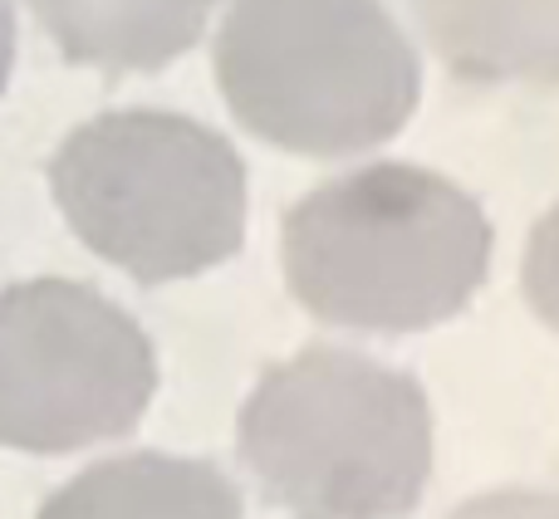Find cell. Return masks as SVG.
<instances>
[{
  "mask_svg": "<svg viewBox=\"0 0 559 519\" xmlns=\"http://www.w3.org/2000/svg\"><path fill=\"white\" fill-rule=\"evenodd\" d=\"M246 510L231 475L212 461L163 451H133L88 466L84 475L55 491L39 515L49 519H98V515H222Z\"/></svg>",
  "mask_w": 559,
  "mask_h": 519,
  "instance_id": "cell-8",
  "label": "cell"
},
{
  "mask_svg": "<svg viewBox=\"0 0 559 519\" xmlns=\"http://www.w3.org/2000/svg\"><path fill=\"white\" fill-rule=\"evenodd\" d=\"M236 451L289 515H407L432 475V407L413 373L348 348H305L246 397Z\"/></svg>",
  "mask_w": 559,
  "mask_h": 519,
  "instance_id": "cell-2",
  "label": "cell"
},
{
  "mask_svg": "<svg viewBox=\"0 0 559 519\" xmlns=\"http://www.w3.org/2000/svg\"><path fill=\"white\" fill-rule=\"evenodd\" d=\"M10 69H15V5L0 0V94L10 84Z\"/></svg>",
  "mask_w": 559,
  "mask_h": 519,
  "instance_id": "cell-10",
  "label": "cell"
},
{
  "mask_svg": "<svg viewBox=\"0 0 559 519\" xmlns=\"http://www.w3.org/2000/svg\"><path fill=\"white\" fill-rule=\"evenodd\" d=\"M521 289H525V304L559 334V206L540 216V226L525 241Z\"/></svg>",
  "mask_w": 559,
  "mask_h": 519,
  "instance_id": "cell-9",
  "label": "cell"
},
{
  "mask_svg": "<svg viewBox=\"0 0 559 519\" xmlns=\"http://www.w3.org/2000/svg\"><path fill=\"white\" fill-rule=\"evenodd\" d=\"M59 55L98 74H157L202 39L216 0H29Z\"/></svg>",
  "mask_w": 559,
  "mask_h": 519,
  "instance_id": "cell-7",
  "label": "cell"
},
{
  "mask_svg": "<svg viewBox=\"0 0 559 519\" xmlns=\"http://www.w3.org/2000/svg\"><path fill=\"white\" fill-rule=\"evenodd\" d=\"M299 309L358 334H423L456 318L491 269V221L456 182L373 162L314 186L280 226Z\"/></svg>",
  "mask_w": 559,
  "mask_h": 519,
  "instance_id": "cell-1",
  "label": "cell"
},
{
  "mask_svg": "<svg viewBox=\"0 0 559 519\" xmlns=\"http://www.w3.org/2000/svg\"><path fill=\"white\" fill-rule=\"evenodd\" d=\"M413 10L456 79L559 84V0H413Z\"/></svg>",
  "mask_w": 559,
  "mask_h": 519,
  "instance_id": "cell-6",
  "label": "cell"
},
{
  "mask_svg": "<svg viewBox=\"0 0 559 519\" xmlns=\"http://www.w3.org/2000/svg\"><path fill=\"white\" fill-rule=\"evenodd\" d=\"M212 69L236 123L299 157L368 153L423 98L413 39L378 0H236Z\"/></svg>",
  "mask_w": 559,
  "mask_h": 519,
  "instance_id": "cell-3",
  "label": "cell"
},
{
  "mask_svg": "<svg viewBox=\"0 0 559 519\" xmlns=\"http://www.w3.org/2000/svg\"><path fill=\"white\" fill-rule=\"evenodd\" d=\"M153 393V338L123 304L59 275L0 289V446L69 456L118 442Z\"/></svg>",
  "mask_w": 559,
  "mask_h": 519,
  "instance_id": "cell-5",
  "label": "cell"
},
{
  "mask_svg": "<svg viewBox=\"0 0 559 519\" xmlns=\"http://www.w3.org/2000/svg\"><path fill=\"white\" fill-rule=\"evenodd\" d=\"M49 196L69 231L138 285L206 275L246 241L241 153L167 108L79 123L49 157Z\"/></svg>",
  "mask_w": 559,
  "mask_h": 519,
  "instance_id": "cell-4",
  "label": "cell"
}]
</instances>
